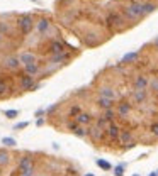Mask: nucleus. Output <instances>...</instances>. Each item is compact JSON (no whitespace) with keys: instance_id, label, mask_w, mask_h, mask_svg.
I'll list each match as a JSON object with an SVG mask.
<instances>
[{"instance_id":"nucleus-25","label":"nucleus","mask_w":158,"mask_h":176,"mask_svg":"<svg viewBox=\"0 0 158 176\" xmlns=\"http://www.w3.org/2000/svg\"><path fill=\"white\" fill-rule=\"evenodd\" d=\"M73 134H75V135H78V137H87V135H89V130L83 129L82 125H78V127L73 130Z\"/></svg>"},{"instance_id":"nucleus-40","label":"nucleus","mask_w":158,"mask_h":176,"mask_svg":"<svg viewBox=\"0 0 158 176\" xmlns=\"http://www.w3.org/2000/svg\"><path fill=\"white\" fill-rule=\"evenodd\" d=\"M85 176H94V175H85Z\"/></svg>"},{"instance_id":"nucleus-34","label":"nucleus","mask_w":158,"mask_h":176,"mask_svg":"<svg viewBox=\"0 0 158 176\" xmlns=\"http://www.w3.org/2000/svg\"><path fill=\"white\" fill-rule=\"evenodd\" d=\"M78 125H80L78 122H68V129L72 130V132H73V130L77 129V127H78Z\"/></svg>"},{"instance_id":"nucleus-8","label":"nucleus","mask_w":158,"mask_h":176,"mask_svg":"<svg viewBox=\"0 0 158 176\" xmlns=\"http://www.w3.org/2000/svg\"><path fill=\"white\" fill-rule=\"evenodd\" d=\"M134 90H146L148 85H150V80H148L146 76H143V75H139V76L134 78Z\"/></svg>"},{"instance_id":"nucleus-16","label":"nucleus","mask_w":158,"mask_h":176,"mask_svg":"<svg viewBox=\"0 0 158 176\" xmlns=\"http://www.w3.org/2000/svg\"><path fill=\"white\" fill-rule=\"evenodd\" d=\"M49 51H51L53 54L63 53V51H65V44H63L61 41H53L51 44H49Z\"/></svg>"},{"instance_id":"nucleus-19","label":"nucleus","mask_w":158,"mask_h":176,"mask_svg":"<svg viewBox=\"0 0 158 176\" xmlns=\"http://www.w3.org/2000/svg\"><path fill=\"white\" fill-rule=\"evenodd\" d=\"M136 59H138V53L134 51V53H127V54H124L122 59H121V63L122 64H129V63L136 61Z\"/></svg>"},{"instance_id":"nucleus-33","label":"nucleus","mask_w":158,"mask_h":176,"mask_svg":"<svg viewBox=\"0 0 158 176\" xmlns=\"http://www.w3.org/2000/svg\"><path fill=\"white\" fill-rule=\"evenodd\" d=\"M150 130H151V134L155 135V137H158V122H155V124H151V127H150Z\"/></svg>"},{"instance_id":"nucleus-4","label":"nucleus","mask_w":158,"mask_h":176,"mask_svg":"<svg viewBox=\"0 0 158 176\" xmlns=\"http://www.w3.org/2000/svg\"><path fill=\"white\" fill-rule=\"evenodd\" d=\"M19 171H21V176H32L34 175L32 158H29V156L21 158V161H19Z\"/></svg>"},{"instance_id":"nucleus-10","label":"nucleus","mask_w":158,"mask_h":176,"mask_svg":"<svg viewBox=\"0 0 158 176\" xmlns=\"http://www.w3.org/2000/svg\"><path fill=\"white\" fill-rule=\"evenodd\" d=\"M19 61H21V64H31V63H36V56L32 54V53H27V51H24V53H21L19 54Z\"/></svg>"},{"instance_id":"nucleus-18","label":"nucleus","mask_w":158,"mask_h":176,"mask_svg":"<svg viewBox=\"0 0 158 176\" xmlns=\"http://www.w3.org/2000/svg\"><path fill=\"white\" fill-rule=\"evenodd\" d=\"M70 59V54L68 53H58V54H53V58H51V61L53 63H65V61H68Z\"/></svg>"},{"instance_id":"nucleus-28","label":"nucleus","mask_w":158,"mask_h":176,"mask_svg":"<svg viewBox=\"0 0 158 176\" xmlns=\"http://www.w3.org/2000/svg\"><path fill=\"white\" fill-rule=\"evenodd\" d=\"M97 166L99 168H102V169H111L112 166L107 163V161H104V159H97Z\"/></svg>"},{"instance_id":"nucleus-30","label":"nucleus","mask_w":158,"mask_h":176,"mask_svg":"<svg viewBox=\"0 0 158 176\" xmlns=\"http://www.w3.org/2000/svg\"><path fill=\"white\" fill-rule=\"evenodd\" d=\"M114 175H116V176H122V175H124V166H122V164L116 166V168H114Z\"/></svg>"},{"instance_id":"nucleus-6","label":"nucleus","mask_w":158,"mask_h":176,"mask_svg":"<svg viewBox=\"0 0 158 176\" xmlns=\"http://www.w3.org/2000/svg\"><path fill=\"white\" fill-rule=\"evenodd\" d=\"M131 109H133V105L129 104V102H126V100H122V102H119V104H117L116 112H117V115H119V117L126 119L127 115L131 114Z\"/></svg>"},{"instance_id":"nucleus-27","label":"nucleus","mask_w":158,"mask_h":176,"mask_svg":"<svg viewBox=\"0 0 158 176\" xmlns=\"http://www.w3.org/2000/svg\"><path fill=\"white\" fill-rule=\"evenodd\" d=\"M80 112H82V107H80V105H73V107L70 109V117H77Z\"/></svg>"},{"instance_id":"nucleus-17","label":"nucleus","mask_w":158,"mask_h":176,"mask_svg":"<svg viewBox=\"0 0 158 176\" xmlns=\"http://www.w3.org/2000/svg\"><path fill=\"white\" fill-rule=\"evenodd\" d=\"M119 142L122 144H134V141L131 139V130H121V135H119Z\"/></svg>"},{"instance_id":"nucleus-22","label":"nucleus","mask_w":158,"mask_h":176,"mask_svg":"<svg viewBox=\"0 0 158 176\" xmlns=\"http://www.w3.org/2000/svg\"><path fill=\"white\" fill-rule=\"evenodd\" d=\"M10 163V154L5 152V151H0V168H4Z\"/></svg>"},{"instance_id":"nucleus-7","label":"nucleus","mask_w":158,"mask_h":176,"mask_svg":"<svg viewBox=\"0 0 158 176\" xmlns=\"http://www.w3.org/2000/svg\"><path fill=\"white\" fill-rule=\"evenodd\" d=\"M89 135L95 141V142H99V141L104 139V129H100L99 125H92V127L89 129Z\"/></svg>"},{"instance_id":"nucleus-24","label":"nucleus","mask_w":158,"mask_h":176,"mask_svg":"<svg viewBox=\"0 0 158 176\" xmlns=\"http://www.w3.org/2000/svg\"><path fill=\"white\" fill-rule=\"evenodd\" d=\"M95 125H99L100 129H107V127H109V120L105 119L104 115H102V117H97V119H95Z\"/></svg>"},{"instance_id":"nucleus-11","label":"nucleus","mask_w":158,"mask_h":176,"mask_svg":"<svg viewBox=\"0 0 158 176\" xmlns=\"http://www.w3.org/2000/svg\"><path fill=\"white\" fill-rule=\"evenodd\" d=\"M75 119H77V122H78L80 125H90L92 120H94V117H92L90 114H87V112H80Z\"/></svg>"},{"instance_id":"nucleus-26","label":"nucleus","mask_w":158,"mask_h":176,"mask_svg":"<svg viewBox=\"0 0 158 176\" xmlns=\"http://www.w3.org/2000/svg\"><path fill=\"white\" fill-rule=\"evenodd\" d=\"M116 115H117V112H116L114 109H107V110H104V117H105L107 120H109V122H111V120L114 119Z\"/></svg>"},{"instance_id":"nucleus-1","label":"nucleus","mask_w":158,"mask_h":176,"mask_svg":"<svg viewBox=\"0 0 158 176\" xmlns=\"http://www.w3.org/2000/svg\"><path fill=\"white\" fill-rule=\"evenodd\" d=\"M122 16L126 21H138L145 16L141 2H129L126 7H122Z\"/></svg>"},{"instance_id":"nucleus-38","label":"nucleus","mask_w":158,"mask_h":176,"mask_svg":"<svg viewBox=\"0 0 158 176\" xmlns=\"http://www.w3.org/2000/svg\"><path fill=\"white\" fill-rule=\"evenodd\" d=\"M155 44H157V46H158V37H157V39H155Z\"/></svg>"},{"instance_id":"nucleus-5","label":"nucleus","mask_w":158,"mask_h":176,"mask_svg":"<svg viewBox=\"0 0 158 176\" xmlns=\"http://www.w3.org/2000/svg\"><path fill=\"white\" fill-rule=\"evenodd\" d=\"M121 127L116 124H109L107 127V139L111 141V142H119V135H121Z\"/></svg>"},{"instance_id":"nucleus-36","label":"nucleus","mask_w":158,"mask_h":176,"mask_svg":"<svg viewBox=\"0 0 158 176\" xmlns=\"http://www.w3.org/2000/svg\"><path fill=\"white\" fill-rule=\"evenodd\" d=\"M7 31H9V27L5 24H0V32H7Z\"/></svg>"},{"instance_id":"nucleus-31","label":"nucleus","mask_w":158,"mask_h":176,"mask_svg":"<svg viewBox=\"0 0 158 176\" xmlns=\"http://www.w3.org/2000/svg\"><path fill=\"white\" fill-rule=\"evenodd\" d=\"M17 115H19L17 110H5V117L7 119H14V117H17Z\"/></svg>"},{"instance_id":"nucleus-2","label":"nucleus","mask_w":158,"mask_h":176,"mask_svg":"<svg viewBox=\"0 0 158 176\" xmlns=\"http://www.w3.org/2000/svg\"><path fill=\"white\" fill-rule=\"evenodd\" d=\"M105 26L109 27L111 31H116V29H121L124 26V16L122 14H117V12H111L105 17Z\"/></svg>"},{"instance_id":"nucleus-21","label":"nucleus","mask_w":158,"mask_h":176,"mask_svg":"<svg viewBox=\"0 0 158 176\" xmlns=\"http://www.w3.org/2000/svg\"><path fill=\"white\" fill-rule=\"evenodd\" d=\"M26 73L27 75H37L39 73V64L37 63H31V64H26Z\"/></svg>"},{"instance_id":"nucleus-35","label":"nucleus","mask_w":158,"mask_h":176,"mask_svg":"<svg viewBox=\"0 0 158 176\" xmlns=\"http://www.w3.org/2000/svg\"><path fill=\"white\" fill-rule=\"evenodd\" d=\"M27 125H29L27 122H21V124H17L16 127H14V129H16V130H19V129H26Z\"/></svg>"},{"instance_id":"nucleus-29","label":"nucleus","mask_w":158,"mask_h":176,"mask_svg":"<svg viewBox=\"0 0 158 176\" xmlns=\"http://www.w3.org/2000/svg\"><path fill=\"white\" fill-rule=\"evenodd\" d=\"M2 144L9 146V147H14V146H16V141L12 139V137H4V139H2Z\"/></svg>"},{"instance_id":"nucleus-15","label":"nucleus","mask_w":158,"mask_h":176,"mask_svg":"<svg viewBox=\"0 0 158 176\" xmlns=\"http://www.w3.org/2000/svg\"><path fill=\"white\" fill-rule=\"evenodd\" d=\"M146 98H148L146 90H134V92H133V100H134L136 104H141V102H145Z\"/></svg>"},{"instance_id":"nucleus-14","label":"nucleus","mask_w":158,"mask_h":176,"mask_svg":"<svg viewBox=\"0 0 158 176\" xmlns=\"http://www.w3.org/2000/svg\"><path fill=\"white\" fill-rule=\"evenodd\" d=\"M4 64H5L7 70H17L19 64H21V61H19V58H16V56H9L5 61H4Z\"/></svg>"},{"instance_id":"nucleus-23","label":"nucleus","mask_w":158,"mask_h":176,"mask_svg":"<svg viewBox=\"0 0 158 176\" xmlns=\"http://www.w3.org/2000/svg\"><path fill=\"white\" fill-rule=\"evenodd\" d=\"M48 29H49V21L48 19H41V21L37 22V31L41 32V34H44Z\"/></svg>"},{"instance_id":"nucleus-37","label":"nucleus","mask_w":158,"mask_h":176,"mask_svg":"<svg viewBox=\"0 0 158 176\" xmlns=\"http://www.w3.org/2000/svg\"><path fill=\"white\" fill-rule=\"evenodd\" d=\"M150 176H158V173H151V175H150Z\"/></svg>"},{"instance_id":"nucleus-32","label":"nucleus","mask_w":158,"mask_h":176,"mask_svg":"<svg viewBox=\"0 0 158 176\" xmlns=\"http://www.w3.org/2000/svg\"><path fill=\"white\" fill-rule=\"evenodd\" d=\"M7 90H9V85H7L4 80H0V95H4Z\"/></svg>"},{"instance_id":"nucleus-3","label":"nucleus","mask_w":158,"mask_h":176,"mask_svg":"<svg viewBox=\"0 0 158 176\" xmlns=\"http://www.w3.org/2000/svg\"><path fill=\"white\" fill-rule=\"evenodd\" d=\"M32 26H34V21H32V17L29 14H24V16H21L17 19V27H19V31L24 36H27L32 31Z\"/></svg>"},{"instance_id":"nucleus-20","label":"nucleus","mask_w":158,"mask_h":176,"mask_svg":"<svg viewBox=\"0 0 158 176\" xmlns=\"http://www.w3.org/2000/svg\"><path fill=\"white\" fill-rule=\"evenodd\" d=\"M155 10H157V4H155V2H145V4H143V12H145V16L153 14Z\"/></svg>"},{"instance_id":"nucleus-13","label":"nucleus","mask_w":158,"mask_h":176,"mask_svg":"<svg viewBox=\"0 0 158 176\" xmlns=\"http://www.w3.org/2000/svg\"><path fill=\"white\" fill-rule=\"evenodd\" d=\"M97 105H99L102 110L112 109V107H114V100H112V98H105V97H99V100H97Z\"/></svg>"},{"instance_id":"nucleus-39","label":"nucleus","mask_w":158,"mask_h":176,"mask_svg":"<svg viewBox=\"0 0 158 176\" xmlns=\"http://www.w3.org/2000/svg\"><path fill=\"white\" fill-rule=\"evenodd\" d=\"M0 41H2V32H0Z\"/></svg>"},{"instance_id":"nucleus-41","label":"nucleus","mask_w":158,"mask_h":176,"mask_svg":"<svg viewBox=\"0 0 158 176\" xmlns=\"http://www.w3.org/2000/svg\"><path fill=\"white\" fill-rule=\"evenodd\" d=\"M133 176H139V175H133Z\"/></svg>"},{"instance_id":"nucleus-9","label":"nucleus","mask_w":158,"mask_h":176,"mask_svg":"<svg viewBox=\"0 0 158 176\" xmlns=\"http://www.w3.org/2000/svg\"><path fill=\"white\" fill-rule=\"evenodd\" d=\"M32 87H34V76L26 73V75L21 78V88L22 90H31Z\"/></svg>"},{"instance_id":"nucleus-12","label":"nucleus","mask_w":158,"mask_h":176,"mask_svg":"<svg viewBox=\"0 0 158 176\" xmlns=\"http://www.w3.org/2000/svg\"><path fill=\"white\" fill-rule=\"evenodd\" d=\"M99 93H100V97H105V98H112V100L117 98V93L114 92V88H111V87H100Z\"/></svg>"}]
</instances>
